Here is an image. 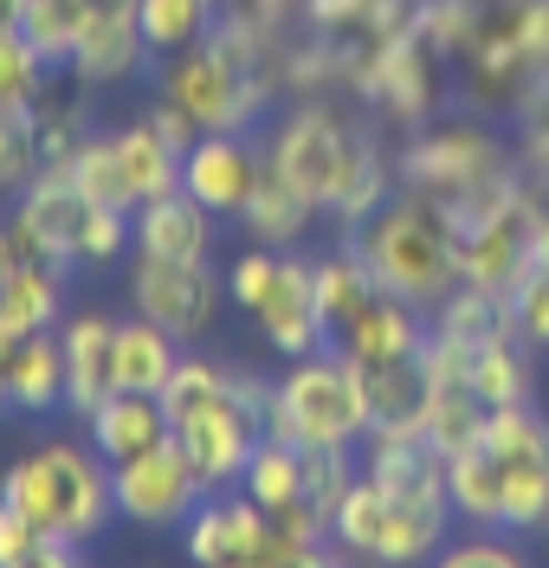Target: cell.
I'll return each mask as SVG.
<instances>
[{
    "mask_svg": "<svg viewBox=\"0 0 549 568\" xmlns=\"http://www.w3.org/2000/svg\"><path fill=\"white\" fill-rule=\"evenodd\" d=\"M143 116H149V130L169 142L175 155H187V149H194V136H201V123H194V116H187V110L175 104V98H162V91H155V104H149Z\"/></svg>",
    "mask_w": 549,
    "mask_h": 568,
    "instance_id": "35",
    "label": "cell"
},
{
    "mask_svg": "<svg viewBox=\"0 0 549 568\" xmlns=\"http://www.w3.org/2000/svg\"><path fill=\"white\" fill-rule=\"evenodd\" d=\"M265 162L292 181L297 194H311L329 220H343L349 233L388 201V162H382L324 98H304V104H292L272 123Z\"/></svg>",
    "mask_w": 549,
    "mask_h": 568,
    "instance_id": "2",
    "label": "cell"
},
{
    "mask_svg": "<svg viewBox=\"0 0 549 568\" xmlns=\"http://www.w3.org/2000/svg\"><path fill=\"white\" fill-rule=\"evenodd\" d=\"M530 549L523 542H511V530H498V536H472V542H446L439 549V562L446 568H472V562H523Z\"/></svg>",
    "mask_w": 549,
    "mask_h": 568,
    "instance_id": "34",
    "label": "cell"
},
{
    "mask_svg": "<svg viewBox=\"0 0 549 568\" xmlns=\"http://www.w3.org/2000/svg\"><path fill=\"white\" fill-rule=\"evenodd\" d=\"M375 414H368L363 368L343 349L297 355L292 368L272 382V407H265V433L292 439L297 453H324V446H363Z\"/></svg>",
    "mask_w": 549,
    "mask_h": 568,
    "instance_id": "5",
    "label": "cell"
},
{
    "mask_svg": "<svg viewBox=\"0 0 549 568\" xmlns=\"http://www.w3.org/2000/svg\"><path fill=\"white\" fill-rule=\"evenodd\" d=\"M446 517H453V497H395L363 471L343 510L329 517V536L356 562H427L446 549Z\"/></svg>",
    "mask_w": 549,
    "mask_h": 568,
    "instance_id": "8",
    "label": "cell"
},
{
    "mask_svg": "<svg viewBox=\"0 0 549 568\" xmlns=\"http://www.w3.org/2000/svg\"><path fill=\"white\" fill-rule=\"evenodd\" d=\"M317 213H324V207H317L311 194H297L292 181L265 162L258 194H253V207L240 213V226L253 233V246H297V240L311 233V220H317Z\"/></svg>",
    "mask_w": 549,
    "mask_h": 568,
    "instance_id": "26",
    "label": "cell"
},
{
    "mask_svg": "<svg viewBox=\"0 0 549 568\" xmlns=\"http://www.w3.org/2000/svg\"><path fill=\"white\" fill-rule=\"evenodd\" d=\"M59 323H65V265L33 258L0 278V329L33 336V329H59Z\"/></svg>",
    "mask_w": 549,
    "mask_h": 568,
    "instance_id": "23",
    "label": "cell"
},
{
    "mask_svg": "<svg viewBox=\"0 0 549 568\" xmlns=\"http://www.w3.org/2000/svg\"><path fill=\"white\" fill-rule=\"evenodd\" d=\"M39 542H45V530H39V524H27V517L0 497V568L39 562Z\"/></svg>",
    "mask_w": 549,
    "mask_h": 568,
    "instance_id": "33",
    "label": "cell"
},
{
    "mask_svg": "<svg viewBox=\"0 0 549 568\" xmlns=\"http://www.w3.org/2000/svg\"><path fill=\"white\" fill-rule=\"evenodd\" d=\"M65 175L84 187V201H98V207H116V213H136L130 201V187H123V162H116V142L110 136H84L72 162H65Z\"/></svg>",
    "mask_w": 549,
    "mask_h": 568,
    "instance_id": "30",
    "label": "cell"
},
{
    "mask_svg": "<svg viewBox=\"0 0 549 568\" xmlns=\"http://www.w3.org/2000/svg\"><path fill=\"white\" fill-rule=\"evenodd\" d=\"M27 7H33V0H0V27H20V20H27Z\"/></svg>",
    "mask_w": 549,
    "mask_h": 568,
    "instance_id": "38",
    "label": "cell"
},
{
    "mask_svg": "<svg viewBox=\"0 0 549 568\" xmlns=\"http://www.w3.org/2000/svg\"><path fill=\"white\" fill-rule=\"evenodd\" d=\"M162 407H169V433L194 459L201 485L226 491V485H240L258 433H265L272 382H258L246 368L233 375L226 362H207V355H182L175 375H169V388H162Z\"/></svg>",
    "mask_w": 549,
    "mask_h": 568,
    "instance_id": "1",
    "label": "cell"
},
{
    "mask_svg": "<svg viewBox=\"0 0 549 568\" xmlns=\"http://www.w3.org/2000/svg\"><path fill=\"white\" fill-rule=\"evenodd\" d=\"M401 181H407V194L434 201L453 220V233L517 194V169L505 162L498 136L478 130V123H446V130L414 136L401 155Z\"/></svg>",
    "mask_w": 549,
    "mask_h": 568,
    "instance_id": "6",
    "label": "cell"
},
{
    "mask_svg": "<svg viewBox=\"0 0 549 568\" xmlns=\"http://www.w3.org/2000/svg\"><path fill=\"white\" fill-rule=\"evenodd\" d=\"M143 0H84V20H78V39H72V59H65V78L84 84V91H104L116 78L149 59V39H143V20H136Z\"/></svg>",
    "mask_w": 549,
    "mask_h": 568,
    "instance_id": "14",
    "label": "cell"
},
{
    "mask_svg": "<svg viewBox=\"0 0 549 568\" xmlns=\"http://www.w3.org/2000/svg\"><path fill=\"white\" fill-rule=\"evenodd\" d=\"M136 252H149V258H207L214 252V213L187 187H175V194L136 207Z\"/></svg>",
    "mask_w": 549,
    "mask_h": 568,
    "instance_id": "20",
    "label": "cell"
},
{
    "mask_svg": "<svg viewBox=\"0 0 549 568\" xmlns=\"http://www.w3.org/2000/svg\"><path fill=\"white\" fill-rule=\"evenodd\" d=\"M175 362H182V343L162 323H149L143 311L136 317H116V388L162 394L169 375H175Z\"/></svg>",
    "mask_w": 549,
    "mask_h": 568,
    "instance_id": "24",
    "label": "cell"
},
{
    "mask_svg": "<svg viewBox=\"0 0 549 568\" xmlns=\"http://www.w3.org/2000/svg\"><path fill=\"white\" fill-rule=\"evenodd\" d=\"M258 175H265V142H253V130H201L182 155V187L214 220H240L253 207Z\"/></svg>",
    "mask_w": 549,
    "mask_h": 568,
    "instance_id": "12",
    "label": "cell"
},
{
    "mask_svg": "<svg viewBox=\"0 0 549 568\" xmlns=\"http://www.w3.org/2000/svg\"><path fill=\"white\" fill-rule=\"evenodd\" d=\"M13 220L33 233L39 252H45L52 265L78 272V265H84V240H91V220H98V201H84V187H78L65 169H39V175L13 194Z\"/></svg>",
    "mask_w": 549,
    "mask_h": 568,
    "instance_id": "13",
    "label": "cell"
},
{
    "mask_svg": "<svg viewBox=\"0 0 549 568\" xmlns=\"http://www.w3.org/2000/svg\"><path fill=\"white\" fill-rule=\"evenodd\" d=\"M110 142H116L123 187H130V201H136V207H149V201H162V194H175V187H182V155L149 130V116L123 123V130H110Z\"/></svg>",
    "mask_w": 549,
    "mask_h": 568,
    "instance_id": "25",
    "label": "cell"
},
{
    "mask_svg": "<svg viewBox=\"0 0 549 568\" xmlns=\"http://www.w3.org/2000/svg\"><path fill=\"white\" fill-rule=\"evenodd\" d=\"M214 13H220V0H143V7H136L149 52H162V59L182 52V45H194V39L214 27Z\"/></svg>",
    "mask_w": 549,
    "mask_h": 568,
    "instance_id": "29",
    "label": "cell"
},
{
    "mask_svg": "<svg viewBox=\"0 0 549 568\" xmlns=\"http://www.w3.org/2000/svg\"><path fill=\"white\" fill-rule=\"evenodd\" d=\"M420 343H427V311L395 297V291H382L336 349L356 368H395V362H420Z\"/></svg>",
    "mask_w": 549,
    "mask_h": 568,
    "instance_id": "18",
    "label": "cell"
},
{
    "mask_svg": "<svg viewBox=\"0 0 549 568\" xmlns=\"http://www.w3.org/2000/svg\"><path fill=\"white\" fill-rule=\"evenodd\" d=\"M84 426H91V446H98L110 465H123V459H136V453H149V446L169 439V407H162V394L110 388L104 400L84 414Z\"/></svg>",
    "mask_w": 549,
    "mask_h": 568,
    "instance_id": "19",
    "label": "cell"
},
{
    "mask_svg": "<svg viewBox=\"0 0 549 568\" xmlns=\"http://www.w3.org/2000/svg\"><path fill=\"white\" fill-rule=\"evenodd\" d=\"M265 530H272V510H258L246 491H207L194 510H187V562L201 568H258V549H265Z\"/></svg>",
    "mask_w": 549,
    "mask_h": 568,
    "instance_id": "15",
    "label": "cell"
},
{
    "mask_svg": "<svg viewBox=\"0 0 549 568\" xmlns=\"http://www.w3.org/2000/svg\"><path fill=\"white\" fill-rule=\"evenodd\" d=\"M523 349H530V343L511 329V317L491 323L472 343V394L485 407H517V400L537 394V375H530V355Z\"/></svg>",
    "mask_w": 549,
    "mask_h": 568,
    "instance_id": "22",
    "label": "cell"
},
{
    "mask_svg": "<svg viewBox=\"0 0 549 568\" xmlns=\"http://www.w3.org/2000/svg\"><path fill=\"white\" fill-rule=\"evenodd\" d=\"M39 169H45L39 116L33 110H0V194H20Z\"/></svg>",
    "mask_w": 549,
    "mask_h": 568,
    "instance_id": "31",
    "label": "cell"
},
{
    "mask_svg": "<svg viewBox=\"0 0 549 568\" xmlns=\"http://www.w3.org/2000/svg\"><path fill=\"white\" fill-rule=\"evenodd\" d=\"M52 71L59 65H45L39 45L20 27H0V110H39Z\"/></svg>",
    "mask_w": 549,
    "mask_h": 568,
    "instance_id": "28",
    "label": "cell"
},
{
    "mask_svg": "<svg viewBox=\"0 0 549 568\" xmlns=\"http://www.w3.org/2000/svg\"><path fill=\"white\" fill-rule=\"evenodd\" d=\"M33 258H45L33 233H27L20 220H0V278H7V272H20V265H33Z\"/></svg>",
    "mask_w": 549,
    "mask_h": 568,
    "instance_id": "37",
    "label": "cell"
},
{
    "mask_svg": "<svg viewBox=\"0 0 549 568\" xmlns=\"http://www.w3.org/2000/svg\"><path fill=\"white\" fill-rule=\"evenodd\" d=\"M505 317H511V329L523 343H537V349L549 343V258H537V265L505 291Z\"/></svg>",
    "mask_w": 549,
    "mask_h": 568,
    "instance_id": "32",
    "label": "cell"
},
{
    "mask_svg": "<svg viewBox=\"0 0 549 568\" xmlns=\"http://www.w3.org/2000/svg\"><path fill=\"white\" fill-rule=\"evenodd\" d=\"M511 13H517V39H523L530 65L549 78V0H511Z\"/></svg>",
    "mask_w": 549,
    "mask_h": 568,
    "instance_id": "36",
    "label": "cell"
},
{
    "mask_svg": "<svg viewBox=\"0 0 549 568\" xmlns=\"http://www.w3.org/2000/svg\"><path fill=\"white\" fill-rule=\"evenodd\" d=\"M311 265H317V317H324V336H329V349H336L356 329V317L382 297V284H375L368 258L349 240L336 252H324V258H311Z\"/></svg>",
    "mask_w": 549,
    "mask_h": 568,
    "instance_id": "21",
    "label": "cell"
},
{
    "mask_svg": "<svg viewBox=\"0 0 549 568\" xmlns=\"http://www.w3.org/2000/svg\"><path fill=\"white\" fill-rule=\"evenodd\" d=\"M130 304L149 323H162L187 349V343H201L220 323L226 278H220L207 258H149V252H136V265H130Z\"/></svg>",
    "mask_w": 549,
    "mask_h": 568,
    "instance_id": "10",
    "label": "cell"
},
{
    "mask_svg": "<svg viewBox=\"0 0 549 568\" xmlns=\"http://www.w3.org/2000/svg\"><path fill=\"white\" fill-rule=\"evenodd\" d=\"M478 433L505 465V517H498V530L543 536L549 530V420L530 400H517V407H491Z\"/></svg>",
    "mask_w": 549,
    "mask_h": 568,
    "instance_id": "9",
    "label": "cell"
},
{
    "mask_svg": "<svg viewBox=\"0 0 549 568\" xmlns=\"http://www.w3.org/2000/svg\"><path fill=\"white\" fill-rule=\"evenodd\" d=\"M0 497L39 524L45 536H72V542H98L116 517V491H110V459L98 446H78V439H52L39 453H20V459L0 471Z\"/></svg>",
    "mask_w": 549,
    "mask_h": 568,
    "instance_id": "4",
    "label": "cell"
},
{
    "mask_svg": "<svg viewBox=\"0 0 549 568\" xmlns=\"http://www.w3.org/2000/svg\"><path fill=\"white\" fill-rule=\"evenodd\" d=\"M110 491H116V517H130L136 530H175V524H187V510L207 497V485H201L194 459L169 433L162 446L110 465Z\"/></svg>",
    "mask_w": 549,
    "mask_h": 568,
    "instance_id": "11",
    "label": "cell"
},
{
    "mask_svg": "<svg viewBox=\"0 0 549 568\" xmlns=\"http://www.w3.org/2000/svg\"><path fill=\"white\" fill-rule=\"evenodd\" d=\"M59 349H65V407L91 414L116 388V317L104 311H78L59 323Z\"/></svg>",
    "mask_w": 549,
    "mask_h": 568,
    "instance_id": "17",
    "label": "cell"
},
{
    "mask_svg": "<svg viewBox=\"0 0 549 568\" xmlns=\"http://www.w3.org/2000/svg\"><path fill=\"white\" fill-rule=\"evenodd\" d=\"M0 388H7V407H20V414L65 407V349H59V329H33V336L0 329Z\"/></svg>",
    "mask_w": 549,
    "mask_h": 568,
    "instance_id": "16",
    "label": "cell"
},
{
    "mask_svg": "<svg viewBox=\"0 0 549 568\" xmlns=\"http://www.w3.org/2000/svg\"><path fill=\"white\" fill-rule=\"evenodd\" d=\"M349 246L368 258V272L382 291H395L407 304H420V311H434L446 304L466 272H459V233H453V220L434 207V201H420V194H401V201H382V207L368 213L363 226L349 233Z\"/></svg>",
    "mask_w": 549,
    "mask_h": 568,
    "instance_id": "3",
    "label": "cell"
},
{
    "mask_svg": "<svg viewBox=\"0 0 549 568\" xmlns=\"http://www.w3.org/2000/svg\"><path fill=\"white\" fill-rule=\"evenodd\" d=\"M226 297L253 317L265 349L297 362V355L329 349L324 317H317V265L292 246H246L226 265Z\"/></svg>",
    "mask_w": 549,
    "mask_h": 568,
    "instance_id": "7",
    "label": "cell"
},
{
    "mask_svg": "<svg viewBox=\"0 0 549 568\" xmlns=\"http://www.w3.org/2000/svg\"><path fill=\"white\" fill-rule=\"evenodd\" d=\"M240 491L253 497L258 510H272V517L304 504V453H297L292 439H278V433H258L253 459L240 471Z\"/></svg>",
    "mask_w": 549,
    "mask_h": 568,
    "instance_id": "27",
    "label": "cell"
}]
</instances>
